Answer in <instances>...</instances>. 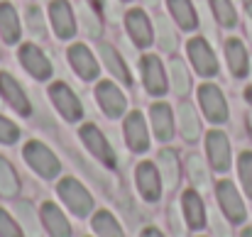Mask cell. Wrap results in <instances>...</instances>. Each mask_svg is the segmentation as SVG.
Wrapping results in <instances>:
<instances>
[{"mask_svg": "<svg viewBox=\"0 0 252 237\" xmlns=\"http://www.w3.org/2000/svg\"><path fill=\"white\" fill-rule=\"evenodd\" d=\"M59 196H62L64 203L71 208V213L79 215V218L88 215L91 208H93V198H91V193L86 191L79 181H74V178H64V181L59 183Z\"/></svg>", "mask_w": 252, "mask_h": 237, "instance_id": "6da1fadb", "label": "cell"}, {"mask_svg": "<svg viewBox=\"0 0 252 237\" xmlns=\"http://www.w3.org/2000/svg\"><path fill=\"white\" fill-rule=\"evenodd\" d=\"M25 159L27 164L44 178H54L59 174V159L54 157L42 142H30L25 147Z\"/></svg>", "mask_w": 252, "mask_h": 237, "instance_id": "7a4b0ae2", "label": "cell"}, {"mask_svg": "<svg viewBox=\"0 0 252 237\" xmlns=\"http://www.w3.org/2000/svg\"><path fill=\"white\" fill-rule=\"evenodd\" d=\"M198 100H201V108H203V113H206V118L211 120V122H225L228 120V105H225V98H223V93L216 88V86H211V83H206V86H201L198 88Z\"/></svg>", "mask_w": 252, "mask_h": 237, "instance_id": "3957f363", "label": "cell"}, {"mask_svg": "<svg viewBox=\"0 0 252 237\" xmlns=\"http://www.w3.org/2000/svg\"><path fill=\"white\" fill-rule=\"evenodd\" d=\"M189 59L193 61V66L201 76H216L218 74L216 54H213V49L208 47L206 39H201V37L189 39Z\"/></svg>", "mask_w": 252, "mask_h": 237, "instance_id": "277c9868", "label": "cell"}, {"mask_svg": "<svg viewBox=\"0 0 252 237\" xmlns=\"http://www.w3.org/2000/svg\"><path fill=\"white\" fill-rule=\"evenodd\" d=\"M49 95H52L54 105L59 108V113H62V115H64L69 122L81 120V115H84L81 100L74 95V90H71L66 83H54V86L49 88Z\"/></svg>", "mask_w": 252, "mask_h": 237, "instance_id": "5b68a950", "label": "cell"}, {"mask_svg": "<svg viewBox=\"0 0 252 237\" xmlns=\"http://www.w3.org/2000/svg\"><path fill=\"white\" fill-rule=\"evenodd\" d=\"M135 181H137V188L142 193L145 201L155 203L159 201V193H162V181H159V171L155 169V164L150 161H142L135 171Z\"/></svg>", "mask_w": 252, "mask_h": 237, "instance_id": "8992f818", "label": "cell"}, {"mask_svg": "<svg viewBox=\"0 0 252 237\" xmlns=\"http://www.w3.org/2000/svg\"><path fill=\"white\" fill-rule=\"evenodd\" d=\"M216 191H218V203H220L225 218L233 220V223H243L245 220V206H243V198L238 196L235 186L230 181H220Z\"/></svg>", "mask_w": 252, "mask_h": 237, "instance_id": "52a82bcc", "label": "cell"}, {"mask_svg": "<svg viewBox=\"0 0 252 237\" xmlns=\"http://www.w3.org/2000/svg\"><path fill=\"white\" fill-rule=\"evenodd\" d=\"M95 98H98V105L105 110V115H110V118H120V115L125 113L127 100H125V95H123L110 81H100V83H98V88H95Z\"/></svg>", "mask_w": 252, "mask_h": 237, "instance_id": "ba28073f", "label": "cell"}, {"mask_svg": "<svg viewBox=\"0 0 252 237\" xmlns=\"http://www.w3.org/2000/svg\"><path fill=\"white\" fill-rule=\"evenodd\" d=\"M81 140H84V145L93 152V157H98L105 166H115V154H113V149H110V145H108V140L100 135V130L98 127H93V125H84L81 127Z\"/></svg>", "mask_w": 252, "mask_h": 237, "instance_id": "9c48e42d", "label": "cell"}, {"mask_svg": "<svg viewBox=\"0 0 252 237\" xmlns=\"http://www.w3.org/2000/svg\"><path fill=\"white\" fill-rule=\"evenodd\" d=\"M20 61H22V66L37 81H47L52 76V64L47 61V57L42 54V49H37L34 44H25L20 49Z\"/></svg>", "mask_w": 252, "mask_h": 237, "instance_id": "30bf717a", "label": "cell"}, {"mask_svg": "<svg viewBox=\"0 0 252 237\" xmlns=\"http://www.w3.org/2000/svg\"><path fill=\"white\" fill-rule=\"evenodd\" d=\"M206 149H208V159H211L216 171H228V166H230V145H228V137L223 132H208Z\"/></svg>", "mask_w": 252, "mask_h": 237, "instance_id": "8fae6325", "label": "cell"}, {"mask_svg": "<svg viewBox=\"0 0 252 237\" xmlns=\"http://www.w3.org/2000/svg\"><path fill=\"white\" fill-rule=\"evenodd\" d=\"M0 95H2V100H5L10 108H15L20 115H30V100H27L25 90L20 88V83L12 79L10 74H0Z\"/></svg>", "mask_w": 252, "mask_h": 237, "instance_id": "7c38bea8", "label": "cell"}, {"mask_svg": "<svg viewBox=\"0 0 252 237\" xmlns=\"http://www.w3.org/2000/svg\"><path fill=\"white\" fill-rule=\"evenodd\" d=\"M49 15H52L54 32H57L62 39L74 37L76 25H74V15H71V7H69V2H66V0H54V2L49 5Z\"/></svg>", "mask_w": 252, "mask_h": 237, "instance_id": "4fadbf2b", "label": "cell"}, {"mask_svg": "<svg viewBox=\"0 0 252 237\" xmlns=\"http://www.w3.org/2000/svg\"><path fill=\"white\" fill-rule=\"evenodd\" d=\"M125 140H127V147L132 152H147L150 147V140H147V127H145V120L140 113H130L127 120H125Z\"/></svg>", "mask_w": 252, "mask_h": 237, "instance_id": "5bb4252c", "label": "cell"}, {"mask_svg": "<svg viewBox=\"0 0 252 237\" xmlns=\"http://www.w3.org/2000/svg\"><path fill=\"white\" fill-rule=\"evenodd\" d=\"M142 79H145V86L152 95H162L167 90V79H164V69L159 64L157 57H145L142 61Z\"/></svg>", "mask_w": 252, "mask_h": 237, "instance_id": "9a60e30c", "label": "cell"}, {"mask_svg": "<svg viewBox=\"0 0 252 237\" xmlns=\"http://www.w3.org/2000/svg\"><path fill=\"white\" fill-rule=\"evenodd\" d=\"M125 22H127V32H130V37L135 39L137 47H150L152 44V27H150V20L142 10H130Z\"/></svg>", "mask_w": 252, "mask_h": 237, "instance_id": "2e32d148", "label": "cell"}, {"mask_svg": "<svg viewBox=\"0 0 252 237\" xmlns=\"http://www.w3.org/2000/svg\"><path fill=\"white\" fill-rule=\"evenodd\" d=\"M69 61H71L74 71L84 81H93L98 76V64H95V59L91 57V52H88L86 47H81V44H74V47L69 49Z\"/></svg>", "mask_w": 252, "mask_h": 237, "instance_id": "e0dca14e", "label": "cell"}, {"mask_svg": "<svg viewBox=\"0 0 252 237\" xmlns=\"http://www.w3.org/2000/svg\"><path fill=\"white\" fill-rule=\"evenodd\" d=\"M181 206H184V215H186L189 228L201 230L206 225V208H203V201L198 198V193L196 191H186L184 198H181Z\"/></svg>", "mask_w": 252, "mask_h": 237, "instance_id": "ac0fdd59", "label": "cell"}, {"mask_svg": "<svg viewBox=\"0 0 252 237\" xmlns=\"http://www.w3.org/2000/svg\"><path fill=\"white\" fill-rule=\"evenodd\" d=\"M42 220L49 230L52 237H71V225L69 220L62 215V210L54 206V203H44L42 206Z\"/></svg>", "mask_w": 252, "mask_h": 237, "instance_id": "d6986e66", "label": "cell"}, {"mask_svg": "<svg viewBox=\"0 0 252 237\" xmlns=\"http://www.w3.org/2000/svg\"><path fill=\"white\" fill-rule=\"evenodd\" d=\"M150 115H152L155 135H157L159 140H164V142L171 140V135H174V120H171V110H169V105H164V103L152 105Z\"/></svg>", "mask_w": 252, "mask_h": 237, "instance_id": "ffe728a7", "label": "cell"}, {"mask_svg": "<svg viewBox=\"0 0 252 237\" xmlns=\"http://www.w3.org/2000/svg\"><path fill=\"white\" fill-rule=\"evenodd\" d=\"M0 34L7 44H15L20 39V22L17 12L10 2H0Z\"/></svg>", "mask_w": 252, "mask_h": 237, "instance_id": "44dd1931", "label": "cell"}, {"mask_svg": "<svg viewBox=\"0 0 252 237\" xmlns=\"http://www.w3.org/2000/svg\"><path fill=\"white\" fill-rule=\"evenodd\" d=\"M225 57H228V64H230V71L235 76H245L248 74V52L243 47L240 39H228L225 44Z\"/></svg>", "mask_w": 252, "mask_h": 237, "instance_id": "7402d4cb", "label": "cell"}, {"mask_svg": "<svg viewBox=\"0 0 252 237\" xmlns=\"http://www.w3.org/2000/svg\"><path fill=\"white\" fill-rule=\"evenodd\" d=\"M169 10H171V15H174V20L179 22L181 30H193L198 25V17H196L191 0H169Z\"/></svg>", "mask_w": 252, "mask_h": 237, "instance_id": "603a6c76", "label": "cell"}, {"mask_svg": "<svg viewBox=\"0 0 252 237\" xmlns=\"http://www.w3.org/2000/svg\"><path fill=\"white\" fill-rule=\"evenodd\" d=\"M100 57H103V61H105L108 71H110L115 79H120L123 83H132V81H130V71H127V66L123 64L120 54H118L110 44H100Z\"/></svg>", "mask_w": 252, "mask_h": 237, "instance_id": "cb8c5ba5", "label": "cell"}, {"mask_svg": "<svg viewBox=\"0 0 252 237\" xmlns=\"http://www.w3.org/2000/svg\"><path fill=\"white\" fill-rule=\"evenodd\" d=\"M179 125H181V132L189 142H196L198 135H201V122L193 113V108L189 103H181L179 105Z\"/></svg>", "mask_w": 252, "mask_h": 237, "instance_id": "d4e9b609", "label": "cell"}, {"mask_svg": "<svg viewBox=\"0 0 252 237\" xmlns=\"http://www.w3.org/2000/svg\"><path fill=\"white\" fill-rule=\"evenodd\" d=\"M159 171H162V178L169 188H176V183H179V159L171 149L159 152Z\"/></svg>", "mask_w": 252, "mask_h": 237, "instance_id": "484cf974", "label": "cell"}, {"mask_svg": "<svg viewBox=\"0 0 252 237\" xmlns=\"http://www.w3.org/2000/svg\"><path fill=\"white\" fill-rule=\"evenodd\" d=\"M93 230L100 237H125L123 235V228L118 225V220L108 210H100V213L93 215Z\"/></svg>", "mask_w": 252, "mask_h": 237, "instance_id": "4316f807", "label": "cell"}, {"mask_svg": "<svg viewBox=\"0 0 252 237\" xmlns=\"http://www.w3.org/2000/svg\"><path fill=\"white\" fill-rule=\"evenodd\" d=\"M17 191H20V181H17L15 169L5 159H0V196L12 198V196H17Z\"/></svg>", "mask_w": 252, "mask_h": 237, "instance_id": "83f0119b", "label": "cell"}, {"mask_svg": "<svg viewBox=\"0 0 252 237\" xmlns=\"http://www.w3.org/2000/svg\"><path fill=\"white\" fill-rule=\"evenodd\" d=\"M169 69H171V83H174V93H176V95H186V93L191 90V79H189V71H186L184 61H181V59H174Z\"/></svg>", "mask_w": 252, "mask_h": 237, "instance_id": "f1b7e54d", "label": "cell"}, {"mask_svg": "<svg viewBox=\"0 0 252 237\" xmlns=\"http://www.w3.org/2000/svg\"><path fill=\"white\" fill-rule=\"evenodd\" d=\"M211 7H213L216 20H218L223 27H235L238 15H235V7H233L230 0H211Z\"/></svg>", "mask_w": 252, "mask_h": 237, "instance_id": "f546056e", "label": "cell"}, {"mask_svg": "<svg viewBox=\"0 0 252 237\" xmlns=\"http://www.w3.org/2000/svg\"><path fill=\"white\" fill-rule=\"evenodd\" d=\"M17 215H20L22 225L27 228V235H30V237H39L37 213H34V208H32V203H30V201H22V203H17Z\"/></svg>", "mask_w": 252, "mask_h": 237, "instance_id": "4dcf8cb0", "label": "cell"}, {"mask_svg": "<svg viewBox=\"0 0 252 237\" xmlns=\"http://www.w3.org/2000/svg\"><path fill=\"white\" fill-rule=\"evenodd\" d=\"M157 32H159V47L164 49V52H174L176 49V34H174V30L169 27V22L159 15L157 17Z\"/></svg>", "mask_w": 252, "mask_h": 237, "instance_id": "1f68e13d", "label": "cell"}, {"mask_svg": "<svg viewBox=\"0 0 252 237\" xmlns=\"http://www.w3.org/2000/svg\"><path fill=\"white\" fill-rule=\"evenodd\" d=\"M238 171H240V178H243V186L248 191V196L252 198V154L250 152H243L238 159Z\"/></svg>", "mask_w": 252, "mask_h": 237, "instance_id": "d6a6232c", "label": "cell"}, {"mask_svg": "<svg viewBox=\"0 0 252 237\" xmlns=\"http://www.w3.org/2000/svg\"><path fill=\"white\" fill-rule=\"evenodd\" d=\"M189 174H191V178H193V183H198V186H206L208 183V174H206V166H203V161L201 157H189Z\"/></svg>", "mask_w": 252, "mask_h": 237, "instance_id": "836d02e7", "label": "cell"}, {"mask_svg": "<svg viewBox=\"0 0 252 237\" xmlns=\"http://www.w3.org/2000/svg\"><path fill=\"white\" fill-rule=\"evenodd\" d=\"M27 27H30V32H32L34 37H44V34H47L39 7H30V10H27Z\"/></svg>", "mask_w": 252, "mask_h": 237, "instance_id": "e575fe53", "label": "cell"}, {"mask_svg": "<svg viewBox=\"0 0 252 237\" xmlns=\"http://www.w3.org/2000/svg\"><path fill=\"white\" fill-rule=\"evenodd\" d=\"M17 137H20L17 125H15V122H10L7 118H2V115H0V142H2V145H12Z\"/></svg>", "mask_w": 252, "mask_h": 237, "instance_id": "d590c367", "label": "cell"}, {"mask_svg": "<svg viewBox=\"0 0 252 237\" xmlns=\"http://www.w3.org/2000/svg\"><path fill=\"white\" fill-rule=\"evenodd\" d=\"M0 237H22V230L5 210H0Z\"/></svg>", "mask_w": 252, "mask_h": 237, "instance_id": "8d00e7d4", "label": "cell"}, {"mask_svg": "<svg viewBox=\"0 0 252 237\" xmlns=\"http://www.w3.org/2000/svg\"><path fill=\"white\" fill-rule=\"evenodd\" d=\"M81 17H84V27H86V32H88L91 37H100V27H98L95 17H93V15H88V12H81Z\"/></svg>", "mask_w": 252, "mask_h": 237, "instance_id": "74e56055", "label": "cell"}, {"mask_svg": "<svg viewBox=\"0 0 252 237\" xmlns=\"http://www.w3.org/2000/svg\"><path fill=\"white\" fill-rule=\"evenodd\" d=\"M213 230H216V235H218V237H230L228 228L220 223V218H218V215H216V220H213Z\"/></svg>", "mask_w": 252, "mask_h": 237, "instance_id": "f35d334b", "label": "cell"}, {"mask_svg": "<svg viewBox=\"0 0 252 237\" xmlns=\"http://www.w3.org/2000/svg\"><path fill=\"white\" fill-rule=\"evenodd\" d=\"M142 237H162V235H159V230H155V228H147V230H142Z\"/></svg>", "mask_w": 252, "mask_h": 237, "instance_id": "ab89813d", "label": "cell"}, {"mask_svg": "<svg viewBox=\"0 0 252 237\" xmlns=\"http://www.w3.org/2000/svg\"><path fill=\"white\" fill-rule=\"evenodd\" d=\"M88 2H91V5L95 7V10H100V7L105 5V0H88Z\"/></svg>", "mask_w": 252, "mask_h": 237, "instance_id": "60d3db41", "label": "cell"}, {"mask_svg": "<svg viewBox=\"0 0 252 237\" xmlns=\"http://www.w3.org/2000/svg\"><path fill=\"white\" fill-rule=\"evenodd\" d=\"M245 2V10H248V15L252 17V0H243Z\"/></svg>", "mask_w": 252, "mask_h": 237, "instance_id": "b9f144b4", "label": "cell"}, {"mask_svg": "<svg viewBox=\"0 0 252 237\" xmlns=\"http://www.w3.org/2000/svg\"><path fill=\"white\" fill-rule=\"evenodd\" d=\"M245 95H248V100H250V103H252V86H250V88H248V90H245Z\"/></svg>", "mask_w": 252, "mask_h": 237, "instance_id": "7bdbcfd3", "label": "cell"}, {"mask_svg": "<svg viewBox=\"0 0 252 237\" xmlns=\"http://www.w3.org/2000/svg\"><path fill=\"white\" fill-rule=\"evenodd\" d=\"M243 237H252V230L248 228V230H243Z\"/></svg>", "mask_w": 252, "mask_h": 237, "instance_id": "ee69618b", "label": "cell"}, {"mask_svg": "<svg viewBox=\"0 0 252 237\" xmlns=\"http://www.w3.org/2000/svg\"><path fill=\"white\" fill-rule=\"evenodd\" d=\"M147 2H150V5H157V2H159V0H147Z\"/></svg>", "mask_w": 252, "mask_h": 237, "instance_id": "f6af8a7d", "label": "cell"}, {"mask_svg": "<svg viewBox=\"0 0 252 237\" xmlns=\"http://www.w3.org/2000/svg\"><path fill=\"white\" fill-rule=\"evenodd\" d=\"M250 130H252V115H250Z\"/></svg>", "mask_w": 252, "mask_h": 237, "instance_id": "bcb514c9", "label": "cell"}]
</instances>
